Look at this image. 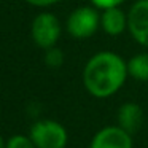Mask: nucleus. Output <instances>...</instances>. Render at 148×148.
Listing matches in <instances>:
<instances>
[{
	"instance_id": "1",
	"label": "nucleus",
	"mask_w": 148,
	"mask_h": 148,
	"mask_svg": "<svg viewBox=\"0 0 148 148\" xmlns=\"http://www.w3.org/2000/svg\"><path fill=\"white\" fill-rule=\"evenodd\" d=\"M127 77V61L115 51L96 53L83 69L84 89L96 99L115 96L124 86Z\"/></svg>"
},
{
	"instance_id": "2",
	"label": "nucleus",
	"mask_w": 148,
	"mask_h": 148,
	"mask_svg": "<svg viewBox=\"0 0 148 148\" xmlns=\"http://www.w3.org/2000/svg\"><path fill=\"white\" fill-rule=\"evenodd\" d=\"M69 35L77 40H84L92 37L100 29V13L94 5L78 7L69 14L65 23Z\"/></svg>"
},
{
	"instance_id": "3",
	"label": "nucleus",
	"mask_w": 148,
	"mask_h": 148,
	"mask_svg": "<svg viewBox=\"0 0 148 148\" xmlns=\"http://www.w3.org/2000/svg\"><path fill=\"white\" fill-rule=\"evenodd\" d=\"M29 137L37 148H65L69 142L65 127L54 119H40L34 123Z\"/></svg>"
},
{
	"instance_id": "4",
	"label": "nucleus",
	"mask_w": 148,
	"mask_h": 148,
	"mask_svg": "<svg viewBox=\"0 0 148 148\" xmlns=\"http://www.w3.org/2000/svg\"><path fill=\"white\" fill-rule=\"evenodd\" d=\"M61 34L62 27L56 14L49 13V11H43L34 18L32 26H30V35L38 48L48 49L56 46L61 38Z\"/></svg>"
},
{
	"instance_id": "5",
	"label": "nucleus",
	"mask_w": 148,
	"mask_h": 148,
	"mask_svg": "<svg viewBox=\"0 0 148 148\" xmlns=\"http://www.w3.org/2000/svg\"><path fill=\"white\" fill-rule=\"evenodd\" d=\"M127 32L143 48H148V0H137L127 11Z\"/></svg>"
},
{
	"instance_id": "6",
	"label": "nucleus",
	"mask_w": 148,
	"mask_h": 148,
	"mask_svg": "<svg viewBox=\"0 0 148 148\" xmlns=\"http://www.w3.org/2000/svg\"><path fill=\"white\" fill-rule=\"evenodd\" d=\"M89 148H134L132 134L119 127L118 124L107 126L96 132L89 143Z\"/></svg>"
},
{
	"instance_id": "7",
	"label": "nucleus",
	"mask_w": 148,
	"mask_h": 148,
	"mask_svg": "<svg viewBox=\"0 0 148 148\" xmlns=\"http://www.w3.org/2000/svg\"><path fill=\"white\" fill-rule=\"evenodd\" d=\"M100 29L110 37H119L127 32V13L121 7L100 10Z\"/></svg>"
},
{
	"instance_id": "8",
	"label": "nucleus",
	"mask_w": 148,
	"mask_h": 148,
	"mask_svg": "<svg viewBox=\"0 0 148 148\" xmlns=\"http://www.w3.org/2000/svg\"><path fill=\"white\" fill-rule=\"evenodd\" d=\"M116 119L119 127L127 131L129 134H134L143 123V110L135 102H124L116 112Z\"/></svg>"
},
{
	"instance_id": "9",
	"label": "nucleus",
	"mask_w": 148,
	"mask_h": 148,
	"mask_svg": "<svg viewBox=\"0 0 148 148\" xmlns=\"http://www.w3.org/2000/svg\"><path fill=\"white\" fill-rule=\"evenodd\" d=\"M127 73L137 81H148V53H137L129 59Z\"/></svg>"
},
{
	"instance_id": "10",
	"label": "nucleus",
	"mask_w": 148,
	"mask_h": 148,
	"mask_svg": "<svg viewBox=\"0 0 148 148\" xmlns=\"http://www.w3.org/2000/svg\"><path fill=\"white\" fill-rule=\"evenodd\" d=\"M45 64L51 69H59L64 64V53L62 49H59L58 46H53V48L45 49Z\"/></svg>"
},
{
	"instance_id": "11",
	"label": "nucleus",
	"mask_w": 148,
	"mask_h": 148,
	"mask_svg": "<svg viewBox=\"0 0 148 148\" xmlns=\"http://www.w3.org/2000/svg\"><path fill=\"white\" fill-rule=\"evenodd\" d=\"M7 148H37L30 137L16 134L7 142Z\"/></svg>"
},
{
	"instance_id": "12",
	"label": "nucleus",
	"mask_w": 148,
	"mask_h": 148,
	"mask_svg": "<svg viewBox=\"0 0 148 148\" xmlns=\"http://www.w3.org/2000/svg\"><path fill=\"white\" fill-rule=\"evenodd\" d=\"M126 0H89V3L94 5L99 10H105V8H112V7H121Z\"/></svg>"
},
{
	"instance_id": "13",
	"label": "nucleus",
	"mask_w": 148,
	"mask_h": 148,
	"mask_svg": "<svg viewBox=\"0 0 148 148\" xmlns=\"http://www.w3.org/2000/svg\"><path fill=\"white\" fill-rule=\"evenodd\" d=\"M29 5H34V7H38V8H48L51 5L58 3L61 0H26Z\"/></svg>"
},
{
	"instance_id": "14",
	"label": "nucleus",
	"mask_w": 148,
	"mask_h": 148,
	"mask_svg": "<svg viewBox=\"0 0 148 148\" xmlns=\"http://www.w3.org/2000/svg\"><path fill=\"white\" fill-rule=\"evenodd\" d=\"M0 148H7V145H5L3 137H2V135H0Z\"/></svg>"
}]
</instances>
